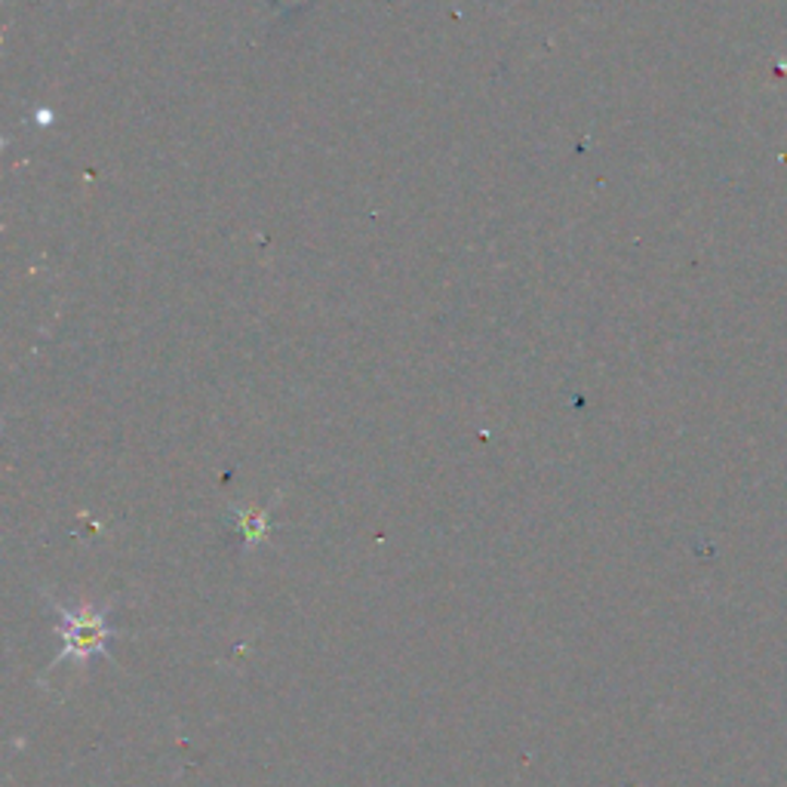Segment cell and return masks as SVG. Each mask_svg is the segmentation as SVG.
<instances>
[{
  "label": "cell",
  "instance_id": "1",
  "mask_svg": "<svg viewBox=\"0 0 787 787\" xmlns=\"http://www.w3.org/2000/svg\"><path fill=\"white\" fill-rule=\"evenodd\" d=\"M47 606L59 616V633H62V652L50 662V668H59L62 662H74L77 668H86L89 658H108V640H114L118 631L108 625V616L114 606H81L71 609L62 606L47 594Z\"/></svg>",
  "mask_w": 787,
  "mask_h": 787
},
{
  "label": "cell",
  "instance_id": "2",
  "mask_svg": "<svg viewBox=\"0 0 787 787\" xmlns=\"http://www.w3.org/2000/svg\"><path fill=\"white\" fill-rule=\"evenodd\" d=\"M231 517L238 523L240 535L253 545V542H262L268 532H271V517L265 508H231Z\"/></svg>",
  "mask_w": 787,
  "mask_h": 787
}]
</instances>
